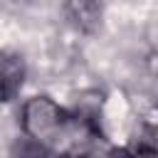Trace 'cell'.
<instances>
[{
    "label": "cell",
    "mask_w": 158,
    "mask_h": 158,
    "mask_svg": "<svg viewBox=\"0 0 158 158\" xmlns=\"http://www.w3.org/2000/svg\"><path fill=\"white\" fill-rule=\"evenodd\" d=\"M128 158H158L153 138H138L133 143V148L128 151Z\"/></svg>",
    "instance_id": "277c9868"
},
{
    "label": "cell",
    "mask_w": 158,
    "mask_h": 158,
    "mask_svg": "<svg viewBox=\"0 0 158 158\" xmlns=\"http://www.w3.org/2000/svg\"><path fill=\"white\" fill-rule=\"evenodd\" d=\"M64 128L67 116L49 96H35L22 106V131L30 136L32 143H57L64 136Z\"/></svg>",
    "instance_id": "6da1fadb"
},
{
    "label": "cell",
    "mask_w": 158,
    "mask_h": 158,
    "mask_svg": "<svg viewBox=\"0 0 158 158\" xmlns=\"http://www.w3.org/2000/svg\"><path fill=\"white\" fill-rule=\"evenodd\" d=\"M12 158H52L49 151L40 143H32V141H25L20 146H15L12 151Z\"/></svg>",
    "instance_id": "3957f363"
},
{
    "label": "cell",
    "mask_w": 158,
    "mask_h": 158,
    "mask_svg": "<svg viewBox=\"0 0 158 158\" xmlns=\"http://www.w3.org/2000/svg\"><path fill=\"white\" fill-rule=\"evenodd\" d=\"M25 81V62L15 52H0V101L12 99Z\"/></svg>",
    "instance_id": "7a4b0ae2"
}]
</instances>
